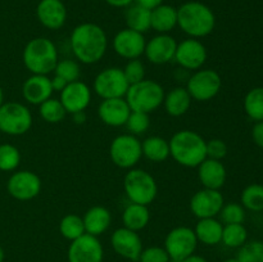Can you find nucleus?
Returning a JSON list of instances; mask_svg holds the SVG:
<instances>
[{"instance_id": "obj_1", "label": "nucleus", "mask_w": 263, "mask_h": 262, "mask_svg": "<svg viewBox=\"0 0 263 262\" xmlns=\"http://www.w3.org/2000/svg\"><path fill=\"white\" fill-rule=\"evenodd\" d=\"M69 44L76 59L81 63L94 64L104 57L108 48V38L99 25L86 22L73 28Z\"/></svg>"}, {"instance_id": "obj_2", "label": "nucleus", "mask_w": 263, "mask_h": 262, "mask_svg": "<svg viewBox=\"0 0 263 262\" xmlns=\"http://www.w3.org/2000/svg\"><path fill=\"white\" fill-rule=\"evenodd\" d=\"M207 141L198 133L192 130H180L171 138L170 156L184 167H198L205 158Z\"/></svg>"}, {"instance_id": "obj_3", "label": "nucleus", "mask_w": 263, "mask_h": 262, "mask_svg": "<svg viewBox=\"0 0 263 262\" xmlns=\"http://www.w3.org/2000/svg\"><path fill=\"white\" fill-rule=\"evenodd\" d=\"M177 25L190 38H204L215 28V13L203 3L187 2L177 9Z\"/></svg>"}, {"instance_id": "obj_4", "label": "nucleus", "mask_w": 263, "mask_h": 262, "mask_svg": "<svg viewBox=\"0 0 263 262\" xmlns=\"http://www.w3.org/2000/svg\"><path fill=\"white\" fill-rule=\"evenodd\" d=\"M23 63L32 74H46L54 72L58 63L55 44L46 38H35L23 49Z\"/></svg>"}, {"instance_id": "obj_5", "label": "nucleus", "mask_w": 263, "mask_h": 262, "mask_svg": "<svg viewBox=\"0 0 263 262\" xmlns=\"http://www.w3.org/2000/svg\"><path fill=\"white\" fill-rule=\"evenodd\" d=\"M125 98L131 110L149 115L162 105L164 90L157 81L144 79L138 84L130 85Z\"/></svg>"}, {"instance_id": "obj_6", "label": "nucleus", "mask_w": 263, "mask_h": 262, "mask_svg": "<svg viewBox=\"0 0 263 262\" xmlns=\"http://www.w3.org/2000/svg\"><path fill=\"white\" fill-rule=\"evenodd\" d=\"M125 193L131 203L149 205L157 197L158 186L149 172L140 169H131L123 180Z\"/></svg>"}, {"instance_id": "obj_7", "label": "nucleus", "mask_w": 263, "mask_h": 262, "mask_svg": "<svg viewBox=\"0 0 263 262\" xmlns=\"http://www.w3.org/2000/svg\"><path fill=\"white\" fill-rule=\"evenodd\" d=\"M32 115L22 103L8 102L0 107V131L7 135L18 136L30 131Z\"/></svg>"}, {"instance_id": "obj_8", "label": "nucleus", "mask_w": 263, "mask_h": 262, "mask_svg": "<svg viewBox=\"0 0 263 262\" xmlns=\"http://www.w3.org/2000/svg\"><path fill=\"white\" fill-rule=\"evenodd\" d=\"M109 156L113 163L121 169H133L140 161L141 141L131 134H122L110 143Z\"/></svg>"}, {"instance_id": "obj_9", "label": "nucleus", "mask_w": 263, "mask_h": 262, "mask_svg": "<svg viewBox=\"0 0 263 262\" xmlns=\"http://www.w3.org/2000/svg\"><path fill=\"white\" fill-rule=\"evenodd\" d=\"M222 80L215 69H198L187 80L186 90L192 99L208 102L220 92Z\"/></svg>"}, {"instance_id": "obj_10", "label": "nucleus", "mask_w": 263, "mask_h": 262, "mask_svg": "<svg viewBox=\"0 0 263 262\" xmlns=\"http://www.w3.org/2000/svg\"><path fill=\"white\" fill-rule=\"evenodd\" d=\"M197 246V235L194 230L187 226L172 229L164 239V249L172 261H182L194 254Z\"/></svg>"}, {"instance_id": "obj_11", "label": "nucleus", "mask_w": 263, "mask_h": 262, "mask_svg": "<svg viewBox=\"0 0 263 262\" xmlns=\"http://www.w3.org/2000/svg\"><path fill=\"white\" fill-rule=\"evenodd\" d=\"M130 84L126 80L123 69L118 67H109L97 74L94 80V90L102 99L123 98L127 92Z\"/></svg>"}, {"instance_id": "obj_12", "label": "nucleus", "mask_w": 263, "mask_h": 262, "mask_svg": "<svg viewBox=\"0 0 263 262\" xmlns=\"http://www.w3.org/2000/svg\"><path fill=\"white\" fill-rule=\"evenodd\" d=\"M67 257L68 262H103L104 249L98 236L85 233L71 241Z\"/></svg>"}, {"instance_id": "obj_13", "label": "nucleus", "mask_w": 263, "mask_h": 262, "mask_svg": "<svg viewBox=\"0 0 263 262\" xmlns=\"http://www.w3.org/2000/svg\"><path fill=\"white\" fill-rule=\"evenodd\" d=\"M7 190L17 200L33 199L41 190V180L32 171L14 172L8 180Z\"/></svg>"}, {"instance_id": "obj_14", "label": "nucleus", "mask_w": 263, "mask_h": 262, "mask_svg": "<svg viewBox=\"0 0 263 262\" xmlns=\"http://www.w3.org/2000/svg\"><path fill=\"white\" fill-rule=\"evenodd\" d=\"M223 207V195L220 190L204 189L195 193L190 199V210L198 218L216 217Z\"/></svg>"}, {"instance_id": "obj_15", "label": "nucleus", "mask_w": 263, "mask_h": 262, "mask_svg": "<svg viewBox=\"0 0 263 262\" xmlns=\"http://www.w3.org/2000/svg\"><path fill=\"white\" fill-rule=\"evenodd\" d=\"M110 244L116 253L130 261H139V257L143 251V241L138 231L130 230L125 226L113 231L110 236Z\"/></svg>"}, {"instance_id": "obj_16", "label": "nucleus", "mask_w": 263, "mask_h": 262, "mask_svg": "<svg viewBox=\"0 0 263 262\" xmlns=\"http://www.w3.org/2000/svg\"><path fill=\"white\" fill-rule=\"evenodd\" d=\"M146 41L143 33L125 28L116 33L113 38V49L120 57L125 59L140 58L145 50Z\"/></svg>"}, {"instance_id": "obj_17", "label": "nucleus", "mask_w": 263, "mask_h": 262, "mask_svg": "<svg viewBox=\"0 0 263 262\" xmlns=\"http://www.w3.org/2000/svg\"><path fill=\"white\" fill-rule=\"evenodd\" d=\"M175 61L185 69H199L207 61V49L198 39H186L177 44Z\"/></svg>"}, {"instance_id": "obj_18", "label": "nucleus", "mask_w": 263, "mask_h": 262, "mask_svg": "<svg viewBox=\"0 0 263 262\" xmlns=\"http://www.w3.org/2000/svg\"><path fill=\"white\" fill-rule=\"evenodd\" d=\"M61 103L63 104L67 113L84 112L91 100V90L85 82L74 81L69 82L61 91Z\"/></svg>"}, {"instance_id": "obj_19", "label": "nucleus", "mask_w": 263, "mask_h": 262, "mask_svg": "<svg viewBox=\"0 0 263 262\" xmlns=\"http://www.w3.org/2000/svg\"><path fill=\"white\" fill-rule=\"evenodd\" d=\"M177 43L172 36L167 33H161L157 35L148 41L145 45L146 59L154 64H166L175 58L176 53Z\"/></svg>"}, {"instance_id": "obj_20", "label": "nucleus", "mask_w": 263, "mask_h": 262, "mask_svg": "<svg viewBox=\"0 0 263 262\" xmlns=\"http://www.w3.org/2000/svg\"><path fill=\"white\" fill-rule=\"evenodd\" d=\"M36 15L44 27L59 30L67 20L66 5L62 0H41L36 8Z\"/></svg>"}, {"instance_id": "obj_21", "label": "nucleus", "mask_w": 263, "mask_h": 262, "mask_svg": "<svg viewBox=\"0 0 263 262\" xmlns=\"http://www.w3.org/2000/svg\"><path fill=\"white\" fill-rule=\"evenodd\" d=\"M131 109L125 98H113V99H103L98 108V115L100 120L108 126L120 127L126 125Z\"/></svg>"}, {"instance_id": "obj_22", "label": "nucleus", "mask_w": 263, "mask_h": 262, "mask_svg": "<svg viewBox=\"0 0 263 262\" xmlns=\"http://www.w3.org/2000/svg\"><path fill=\"white\" fill-rule=\"evenodd\" d=\"M53 94L51 81L46 74H32L22 86V95L26 102L33 105H40Z\"/></svg>"}, {"instance_id": "obj_23", "label": "nucleus", "mask_w": 263, "mask_h": 262, "mask_svg": "<svg viewBox=\"0 0 263 262\" xmlns=\"http://www.w3.org/2000/svg\"><path fill=\"white\" fill-rule=\"evenodd\" d=\"M226 169L217 159L205 158L198 166V177L202 185L207 189L220 190L226 181Z\"/></svg>"}, {"instance_id": "obj_24", "label": "nucleus", "mask_w": 263, "mask_h": 262, "mask_svg": "<svg viewBox=\"0 0 263 262\" xmlns=\"http://www.w3.org/2000/svg\"><path fill=\"white\" fill-rule=\"evenodd\" d=\"M82 220H84L85 233L99 236L108 230V228L110 226V221H112V216L105 207L95 205L86 211Z\"/></svg>"}, {"instance_id": "obj_25", "label": "nucleus", "mask_w": 263, "mask_h": 262, "mask_svg": "<svg viewBox=\"0 0 263 262\" xmlns=\"http://www.w3.org/2000/svg\"><path fill=\"white\" fill-rule=\"evenodd\" d=\"M177 26V9L172 5L161 4L151 12V28L167 33Z\"/></svg>"}, {"instance_id": "obj_26", "label": "nucleus", "mask_w": 263, "mask_h": 262, "mask_svg": "<svg viewBox=\"0 0 263 262\" xmlns=\"http://www.w3.org/2000/svg\"><path fill=\"white\" fill-rule=\"evenodd\" d=\"M223 225L221 221L215 217L200 218L195 225L194 233L197 235L198 241H202L205 246H216L221 243L222 239Z\"/></svg>"}, {"instance_id": "obj_27", "label": "nucleus", "mask_w": 263, "mask_h": 262, "mask_svg": "<svg viewBox=\"0 0 263 262\" xmlns=\"http://www.w3.org/2000/svg\"><path fill=\"white\" fill-rule=\"evenodd\" d=\"M192 100L186 87H175L168 94L164 95V109L172 117H180L189 110Z\"/></svg>"}, {"instance_id": "obj_28", "label": "nucleus", "mask_w": 263, "mask_h": 262, "mask_svg": "<svg viewBox=\"0 0 263 262\" xmlns=\"http://www.w3.org/2000/svg\"><path fill=\"white\" fill-rule=\"evenodd\" d=\"M149 220H151V213L148 205L130 203L122 213L123 226L134 231L143 230L149 223Z\"/></svg>"}, {"instance_id": "obj_29", "label": "nucleus", "mask_w": 263, "mask_h": 262, "mask_svg": "<svg viewBox=\"0 0 263 262\" xmlns=\"http://www.w3.org/2000/svg\"><path fill=\"white\" fill-rule=\"evenodd\" d=\"M141 152L152 162H163L170 157V144L161 136H149L141 143Z\"/></svg>"}, {"instance_id": "obj_30", "label": "nucleus", "mask_w": 263, "mask_h": 262, "mask_svg": "<svg viewBox=\"0 0 263 262\" xmlns=\"http://www.w3.org/2000/svg\"><path fill=\"white\" fill-rule=\"evenodd\" d=\"M151 12L152 10L141 7L139 4L128 5V9L126 10V25L127 28L138 32L144 33L151 28Z\"/></svg>"}, {"instance_id": "obj_31", "label": "nucleus", "mask_w": 263, "mask_h": 262, "mask_svg": "<svg viewBox=\"0 0 263 262\" xmlns=\"http://www.w3.org/2000/svg\"><path fill=\"white\" fill-rule=\"evenodd\" d=\"M244 110L256 122L263 121V87H254L244 98Z\"/></svg>"}, {"instance_id": "obj_32", "label": "nucleus", "mask_w": 263, "mask_h": 262, "mask_svg": "<svg viewBox=\"0 0 263 262\" xmlns=\"http://www.w3.org/2000/svg\"><path fill=\"white\" fill-rule=\"evenodd\" d=\"M247 239L248 231L243 223H228L223 226L221 241L229 248H240L247 243Z\"/></svg>"}, {"instance_id": "obj_33", "label": "nucleus", "mask_w": 263, "mask_h": 262, "mask_svg": "<svg viewBox=\"0 0 263 262\" xmlns=\"http://www.w3.org/2000/svg\"><path fill=\"white\" fill-rule=\"evenodd\" d=\"M59 231L63 235V238L68 239V240H74V239L80 238L85 234V226L84 220L80 217L79 215L74 213H69V215L64 216L59 223Z\"/></svg>"}, {"instance_id": "obj_34", "label": "nucleus", "mask_w": 263, "mask_h": 262, "mask_svg": "<svg viewBox=\"0 0 263 262\" xmlns=\"http://www.w3.org/2000/svg\"><path fill=\"white\" fill-rule=\"evenodd\" d=\"M241 205L253 212L263 211V185L251 184L241 192Z\"/></svg>"}, {"instance_id": "obj_35", "label": "nucleus", "mask_w": 263, "mask_h": 262, "mask_svg": "<svg viewBox=\"0 0 263 262\" xmlns=\"http://www.w3.org/2000/svg\"><path fill=\"white\" fill-rule=\"evenodd\" d=\"M67 110L64 109L63 104L59 99L49 98L40 104V116L44 121L49 123H58L64 120Z\"/></svg>"}, {"instance_id": "obj_36", "label": "nucleus", "mask_w": 263, "mask_h": 262, "mask_svg": "<svg viewBox=\"0 0 263 262\" xmlns=\"http://www.w3.org/2000/svg\"><path fill=\"white\" fill-rule=\"evenodd\" d=\"M235 258L239 262H263V241H247L239 248Z\"/></svg>"}, {"instance_id": "obj_37", "label": "nucleus", "mask_w": 263, "mask_h": 262, "mask_svg": "<svg viewBox=\"0 0 263 262\" xmlns=\"http://www.w3.org/2000/svg\"><path fill=\"white\" fill-rule=\"evenodd\" d=\"M21 153L12 144L0 145V171H13L20 166Z\"/></svg>"}, {"instance_id": "obj_38", "label": "nucleus", "mask_w": 263, "mask_h": 262, "mask_svg": "<svg viewBox=\"0 0 263 262\" xmlns=\"http://www.w3.org/2000/svg\"><path fill=\"white\" fill-rule=\"evenodd\" d=\"M54 73L55 76L64 79L69 84V82L79 81L80 76H81V69H80L79 63L73 59H62L57 63Z\"/></svg>"}, {"instance_id": "obj_39", "label": "nucleus", "mask_w": 263, "mask_h": 262, "mask_svg": "<svg viewBox=\"0 0 263 262\" xmlns=\"http://www.w3.org/2000/svg\"><path fill=\"white\" fill-rule=\"evenodd\" d=\"M218 215H220L221 222H223L225 225H228V223H243L246 220V210L239 203L223 204Z\"/></svg>"}, {"instance_id": "obj_40", "label": "nucleus", "mask_w": 263, "mask_h": 262, "mask_svg": "<svg viewBox=\"0 0 263 262\" xmlns=\"http://www.w3.org/2000/svg\"><path fill=\"white\" fill-rule=\"evenodd\" d=\"M126 127L130 131L131 135H141L146 133V130L151 126V120H149L148 113L143 112H134L131 110L127 121H126Z\"/></svg>"}, {"instance_id": "obj_41", "label": "nucleus", "mask_w": 263, "mask_h": 262, "mask_svg": "<svg viewBox=\"0 0 263 262\" xmlns=\"http://www.w3.org/2000/svg\"><path fill=\"white\" fill-rule=\"evenodd\" d=\"M126 80L130 85L138 84L145 79V67L140 59H130L123 68Z\"/></svg>"}, {"instance_id": "obj_42", "label": "nucleus", "mask_w": 263, "mask_h": 262, "mask_svg": "<svg viewBox=\"0 0 263 262\" xmlns=\"http://www.w3.org/2000/svg\"><path fill=\"white\" fill-rule=\"evenodd\" d=\"M168 253L162 247H148L143 249L139 257V262H170Z\"/></svg>"}, {"instance_id": "obj_43", "label": "nucleus", "mask_w": 263, "mask_h": 262, "mask_svg": "<svg viewBox=\"0 0 263 262\" xmlns=\"http://www.w3.org/2000/svg\"><path fill=\"white\" fill-rule=\"evenodd\" d=\"M205 151H207V158L221 161L228 154V145L221 139H212L205 143Z\"/></svg>"}, {"instance_id": "obj_44", "label": "nucleus", "mask_w": 263, "mask_h": 262, "mask_svg": "<svg viewBox=\"0 0 263 262\" xmlns=\"http://www.w3.org/2000/svg\"><path fill=\"white\" fill-rule=\"evenodd\" d=\"M252 138H253L256 145H258L259 148H263V121L256 122V125L253 126V128H252Z\"/></svg>"}, {"instance_id": "obj_45", "label": "nucleus", "mask_w": 263, "mask_h": 262, "mask_svg": "<svg viewBox=\"0 0 263 262\" xmlns=\"http://www.w3.org/2000/svg\"><path fill=\"white\" fill-rule=\"evenodd\" d=\"M51 81V87H53V91H62V90L64 89V87L68 85V82L66 81L64 79H62V77L59 76H54L53 79H50Z\"/></svg>"}, {"instance_id": "obj_46", "label": "nucleus", "mask_w": 263, "mask_h": 262, "mask_svg": "<svg viewBox=\"0 0 263 262\" xmlns=\"http://www.w3.org/2000/svg\"><path fill=\"white\" fill-rule=\"evenodd\" d=\"M135 3L141 5V7L146 8V9L152 10L158 7V5L163 4V0H135Z\"/></svg>"}, {"instance_id": "obj_47", "label": "nucleus", "mask_w": 263, "mask_h": 262, "mask_svg": "<svg viewBox=\"0 0 263 262\" xmlns=\"http://www.w3.org/2000/svg\"><path fill=\"white\" fill-rule=\"evenodd\" d=\"M107 4H109L110 7H115V8H125L128 7V5L133 4L135 0H105Z\"/></svg>"}, {"instance_id": "obj_48", "label": "nucleus", "mask_w": 263, "mask_h": 262, "mask_svg": "<svg viewBox=\"0 0 263 262\" xmlns=\"http://www.w3.org/2000/svg\"><path fill=\"white\" fill-rule=\"evenodd\" d=\"M179 262H208V261L204 258V257L199 256V254H192V256L186 257V258Z\"/></svg>"}, {"instance_id": "obj_49", "label": "nucleus", "mask_w": 263, "mask_h": 262, "mask_svg": "<svg viewBox=\"0 0 263 262\" xmlns=\"http://www.w3.org/2000/svg\"><path fill=\"white\" fill-rule=\"evenodd\" d=\"M73 120L76 123H84L86 121V115H85V110L84 112H77L73 113Z\"/></svg>"}, {"instance_id": "obj_50", "label": "nucleus", "mask_w": 263, "mask_h": 262, "mask_svg": "<svg viewBox=\"0 0 263 262\" xmlns=\"http://www.w3.org/2000/svg\"><path fill=\"white\" fill-rule=\"evenodd\" d=\"M3 103H4V92H3L2 86H0V107L3 105Z\"/></svg>"}, {"instance_id": "obj_51", "label": "nucleus", "mask_w": 263, "mask_h": 262, "mask_svg": "<svg viewBox=\"0 0 263 262\" xmlns=\"http://www.w3.org/2000/svg\"><path fill=\"white\" fill-rule=\"evenodd\" d=\"M4 257H5V253H4V249L0 247V262L4 261Z\"/></svg>"}, {"instance_id": "obj_52", "label": "nucleus", "mask_w": 263, "mask_h": 262, "mask_svg": "<svg viewBox=\"0 0 263 262\" xmlns=\"http://www.w3.org/2000/svg\"><path fill=\"white\" fill-rule=\"evenodd\" d=\"M222 262H239V261L236 258H228V259H225V261H222Z\"/></svg>"}]
</instances>
